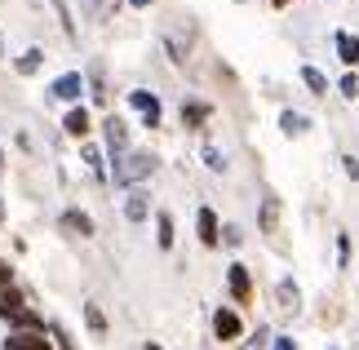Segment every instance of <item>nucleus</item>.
Returning <instances> with one entry per match:
<instances>
[{"mask_svg":"<svg viewBox=\"0 0 359 350\" xmlns=\"http://www.w3.org/2000/svg\"><path fill=\"white\" fill-rule=\"evenodd\" d=\"M13 67H18V76H36L40 72V67H45V49H22V58L18 62H13Z\"/></svg>","mask_w":359,"mask_h":350,"instance_id":"nucleus-16","label":"nucleus"},{"mask_svg":"<svg viewBox=\"0 0 359 350\" xmlns=\"http://www.w3.org/2000/svg\"><path fill=\"white\" fill-rule=\"evenodd\" d=\"M271 350H297V342H293V337H275Z\"/></svg>","mask_w":359,"mask_h":350,"instance_id":"nucleus-29","label":"nucleus"},{"mask_svg":"<svg viewBox=\"0 0 359 350\" xmlns=\"http://www.w3.org/2000/svg\"><path fill=\"white\" fill-rule=\"evenodd\" d=\"M9 284H13V266L0 257V288H9Z\"/></svg>","mask_w":359,"mask_h":350,"instance_id":"nucleus-28","label":"nucleus"},{"mask_svg":"<svg viewBox=\"0 0 359 350\" xmlns=\"http://www.w3.org/2000/svg\"><path fill=\"white\" fill-rule=\"evenodd\" d=\"M271 5H275V9H284V5H293V0H271Z\"/></svg>","mask_w":359,"mask_h":350,"instance_id":"nucleus-33","label":"nucleus"},{"mask_svg":"<svg viewBox=\"0 0 359 350\" xmlns=\"http://www.w3.org/2000/svg\"><path fill=\"white\" fill-rule=\"evenodd\" d=\"M226 288H231V297H236V306H248L253 302V279H248V266H231L226 271Z\"/></svg>","mask_w":359,"mask_h":350,"instance_id":"nucleus-8","label":"nucleus"},{"mask_svg":"<svg viewBox=\"0 0 359 350\" xmlns=\"http://www.w3.org/2000/svg\"><path fill=\"white\" fill-rule=\"evenodd\" d=\"M0 319L9 324V332H45L49 324L40 319V311H32L22 297V288L18 284H9V288H0Z\"/></svg>","mask_w":359,"mask_h":350,"instance_id":"nucleus-1","label":"nucleus"},{"mask_svg":"<svg viewBox=\"0 0 359 350\" xmlns=\"http://www.w3.org/2000/svg\"><path fill=\"white\" fill-rule=\"evenodd\" d=\"M337 58L346 67H359V36L355 32H337Z\"/></svg>","mask_w":359,"mask_h":350,"instance_id":"nucleus-15","label":"nucleus"},{"mask_svg":"<svg viewBox=\"0 0 359 350\" xmlns=\"http://www.w3.org/2000/svg\"><path fill=\"white\" fill-rule=\"evenodd\" d=\"M217 231H222L217 213H213V208H200V213H196V235H200L204 248H217Z\"/></svg>","mask_w":359,"mask_h":350,"instance_id":"nucleus-10","label":"nucleus"},{"mask_svg":"<svg viewBox=\"0 0 359 350\" xmlns=\"http://www.w3.org/2000/svg\"><path fill=\"white\" fill-rule=\"evenodd\" d=\"M262 346H266V328H257V332H253V342H248V350H262Z\"/></svg>","mask_w":359,"mask_h":350,"instance_id":"nucleus-30","label":"nucleus"},{"mask_svg":"<svg viewBox=\"0 0 359 350\" xmlns=\"http://www.w3.org/2000/svg\"><path fill=\"white\" fill-rule=\"evenodd\" d=\"M129 5H133V9H147V5H151V0H129Z\"/></svg>","mask_w":359,"mask_h":350,"instance_id":"nucleus-31","label":"nucleus"},{"mask_svg":"<svg viewBox=\"0 0 359 350\" xmlns=\"http://www.w3.org/2000/svg\"><path fill=\"white\" fill-rule=\"evenodd\" d=\"M280 129H284L288 137H302V133L311 129V120H306V116H297V111H284V116H280Z\"/></svg>","mask_w":359,"mask_h":350,"instance_id":"nucleus-20","label":"nucleus"},{"mask_svg":"<svg viewBox=\"0 0 359 350\" xmlns=\"http://www.w3.org/2000/svg\"><path fill=\"white\" fill-rule=\"evenodd\" d=\"M58 227H62L67 235H80V240H89V235H93V217L85 213V208H62Z\"/></svg>","mask_w":359,"mask_h":350,"instance_id":"nucleus-9","label":"nucleus"},{"mask_svg":"<svg viewBox=\"0 0 359 350\" xmlns=\"http://www.w3.org/2000/svg\"><path fill=\"white\" fill-rule=\"evenodd\" d=\"M337 89L346 93V97H355V93H359V76H355V72H346V76H341V85H337Z\"/></svg>","mask_w":359,"mask_h":350,"instance_id":"nucleus-26","label":"nucleus"},{"mask_svg":"<svg viewBox=\"0 0 359 350\" xmlns=\"http://www.w3.org/2000/svg\"><path fill=\"white\" fill-rule=\"evenodd\" d=\"M0 177H5V147H0Z\"/></svg>","mask_w":359,"mask_h":350,"instance_id":"nucleus-32","label":"nucleus"},{"mask_svg":"<svg viewBox=\"0 0 359 350\" xmlns=\"http://www.w3.org/2000/svg\"><path fill=\"white\" fill-rule=\"evenodd\" d=\"M275 311H280L284 319H297L302 315V292H297L293 279H280V284H275Z\"/></svg>","mask_w":359,"mask_h":350,"instance_id":"nucleus-6","label":"nucleus"},{"mask_svg":"<svg viewBox=\"0 0 359 350\" xmlns=\"http://www.w3.org/2000/svg\"><path fill=\"white\" fill-rule=\"evenodd\" d=\"M124 217H129V222H147L151 217V195L142 187L129 191V200H124Z\"/></svg>","mask_w":359,"mask_h":350,"instance_id":"nucleus-13","label":"nucleus"},{"mask_svg":"<svg viewBox=\"0 0 359 350\" xmlns=\"http://www.w3.org/2000/svg\"><path fill=\"white\" fill-rule=\"evenodd\" d=\"M156 156H151V151H129V156H120L116 160V182L120 187H133V182H142V177H151L156 173Z\"/></svg>","mask_w":359,"mask_h":350,"instance_id":"nucleus-2","label":"nucleus"},{"mask_svg":"<svg viewBox=\"0 0 359 350\" xmlns=\"http://www.w3.org/2000/svg\"><path fill=\"white\" fill-rule=\"evenodd\" d=\"M80 156H85V164H89V173H93V177H102V173H107V164H102V151H98V147H89V142H85V151H80Z\"/></svg>","mask_w":359,"mask_h":350,"instance_id":"nucleus-22","label":"nucleus"},{"mask_svg":"<svg viewBox=\"0 0 359 350\" xmlns=\"http://www.w3.org/2000/svg\"><path fill=\"white\" fill-rule=\"evenodd\" d=\"M102 133H107V151L120 160V156H129V124H124L120 116H107L102 120Z\"/></svg>","mask_w":359,"mask_h":350,"instance_id":"nucleus-5","label":"nucleus"},{"mask_svg":"<svg viewBox=\"0 0 359 350\" xmlns=\"http://www.w3.org/2000/svg\"><path fill=\"white\" fill-rule=\"evenodd\" d=\"M85 324H89L93 332H98V337H102V332H107V315H102V311H98V306H93V302L85 306Z\"/></svg>","mask_w":359,"mask_h":350,"instance_id":"nucleus-25","label":"nucleus"},{"mask_svg":"<svg viewBox=\"0 0 359 350\" xmlns=\"http://www.w3.org/2000/svg\"><path fill=\"white\" fill-rule=\"evenodd\" d=\"M262 231H266V235L280 231V200H275V195L262 200Z\"/></svg>","mask_w":359,"mask_h":350,"instance_id":"nucleus-17","label":"nucleus"},{"mask_svg":"<svg viewBox=\"0 0 359 350\" xmlns=\"http://www.w3.org/2000/svg\"><path fill=\"white\" fill-rule=\"evenodd\" d=\"M204 120H209V107L204 102H182V124L187 129H204Z\"/></svg>","mask_w":359,"mask_h":350,"instance_id":"nucleus-18","label":"nucleus"},{"mask_svg":"<svg viewBox=\"0 0 359 350\" xmlns=\"http://www.w3.org/2000/svg\"><path fill=\"white\" fill-rule=\"evenodd\" d=\"M0 222H5V200H0Z\"/></svg>","mask_w":359,"mask_h":350,"instance_id":"nucleus-34","label":"nucleus"},{"mask_svg":"<svg viewBox=\"0 0 359 350\" xmlns=\"http://www.w3.org/2000/svg\"><path fill=\"white\" fill-rule=\"evenodd\" d=\"M302 85H306L311 93H328V80H324L320 67H302Z\"/></svg>","mask_w":359,"mask_h":350,"instance_id":"nucleus-21","label":"nucleus"},{"mask_svg":"<svg viewBox=\"0 0 359 350\" xmlns=\"http://www.w3.org/2000/svg\"><path fill=\"white\" fill-rule=\"evenodd\" d=\"M240 332H244L240 311H236V306H217V311H213V337L217 342H236Z\"/></svg>","mask_w":359,"mask_h":350,"instance_id":"nucleus-3","label":"nucleus"},{"mask_svg":"<svg viewBox=\"0 0 359 350\" xmlns=\"http://www.w3.org/2000/svg\"><path fill=\"white\" fill-rule=\"evenodd\" d=\"M120 5H124V0H85V18H93V22H111L116 13H120Z\"/></svg>","mask_w":359,"mask_h":350,"instance_id":"nucleus-14","label":"nucleus"},{"mask_svg":"<svg viewBox=\"0 0 359 350\" xmlns=\"http://www.w3.org/2000/svg\"><path fill=\"white\" fill-rule=\"evenodd\" d=\"M337 262H341V266L351 262V240H346V235H337Z\"/></svg>","mask_w":359,"mask_h":350,"instance_id":"nucleus-27","label":"nucleus"},{"mask_svg":"<svg viewBox=\"0 0 359 350\" xmlns=\"http://www.w3.org/2000/svg\"><path fill=\"white\" fill-rule=\"evenodd\" d=\"M173 213H156V244L160 248H173Z\"/></svg>","mask_w":359,"mask_h":350,"instance_id":"nucleus-19","label":"nucleus"},{"mask_svg":"<svg viewBox=\"0 0 359 350\" xmlns=\"http://www.w3.org/2000/svg\"><path fill=\"white\" fill-rule=\"evenodd\" d=\"M62 129H67V137H80V142H85V137L93 133V120H89V111L85 107H72L62 116Z\"/></svg>","mask_w":359,"mask_h":350,"instance_id":"nucleus-11","label":"nucleus"},{"mask_svg":"<svg viewBox=\"0 0 359 350\" xmlns=\"http://www.w3.org/2000/svg\"><path fill=\"white\" fill-rule=\"evenodd\" d=\"M204 164H209L213 173H226V156H222V151H217L213 142H204Z\"/></svg>","mask_w":359,"mask_h":350,"instance_id":"nucleus-24","label":"nucleus"},{"mask_svg":"<svg viewBox=\"0 0 359 350\" xmlns=\"http://www.w3.org/2000/svg\"><path fill=\"white\" fill-rule=\"evenodd\" d=\"M45 332H49V337H53V350H76V342H72V332H67L62 324H49Z\"/></svg>","mask_w":359,"mask_h":350,"instance_id":"nucleus-23","label":"nucleus"},{"mask_svg":"<svg viewBox=\"0 0 359 350\" xmlns=\"http://www.w3.org/2000/svg\"><path fill=\"white\" fill-rule=\"evenodd\" d=\"M80 93H85V76L80 72H62L49 85V97H58V102H80Z\"/></svg>","mask_w":359,"mask_h":350,"instance_id":"nucleus-7","label":"nucleus"},{"mask_svg":"<svg viewBox=\"0 0 359 350\" xmlns=\"http://www.w3.org/2000/svg\"><path fill=\"white\" fill-rule=\"evenodd\" d=\"M129 107L142 116L147 129H160V97L151 93V89H133V93H129Z\"/></svg>","mask_w":359,"mask_h":350,"instance_id":"nucleus-4","label":"nucleus"},{"mask_svg":"<svg viewBox=\"0 0 359 350\" xmlns=\"http://www.w3.org/2000/svg\"><path fill=\"white\" fill-rule=\"evenodd\" d=\"M0 350H53V342H45V332H9Z\"/></svg>","mask_w":359,"mask_h":350,"instance_id":"nucleus-12","label":"nucleus"}]
</instances>
